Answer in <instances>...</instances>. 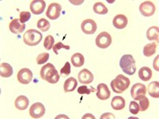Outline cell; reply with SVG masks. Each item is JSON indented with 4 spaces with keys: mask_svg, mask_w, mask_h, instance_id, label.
I'll return each instance as SVG.
<instances>
[{
    "mask_svg": "<svg viewBox=\"0 0 159 119\" xmlns=\"http://www.w3.org/2000/svg\"><path fill=\"white\" fill-rule=\"evenodd\" d=\"M41 78L50 84H56L59 81V73L51 63H47L43 66L40 71Z\"/></svg>",
    "mask_w": 159,
    "mask_h": 119,
    "instance_id": "1",
    "label": "cell"
},
{
    "mask_svg": "<svg viewBox=\"0 0 159 119\" xmlns=\"http://www.w3.org/2000/svg\"><path fill=\"white\" fill-rule=\"evenodd\" d=\"M119 66L125 73L128 75H133L136 72V63L133 56L131 55H125L119 60Z\"/></svg>",
    "mask_w": 159,
    "mask_h": 119,
    "instance_id": "2",
    "label": "cell"
},
{
    "mask_svg": "<svg viewBox=\"0 0 159 119\" xmlns=\"http://www.w3.org/2000/svg\"><path fill=\"white\" fill-rule=\"evenodd\" d=\"M129 86H130V79L121 74L117 76L111 82V87L112 91L118 94L123 93L129 87Z\"/></svg>",
    "mask_w": 159,
    "mask_h": 119,
    "instance_id": "3",
    "label": "cell"
},
{
    "mask_svg": "<svg viewBox=\"0 0 159 119\" xmlns=\"http://www.w3.org/2000/svg\"><path fill=\"white\" fill-rule=\"evenodd\" d=\"M43 34L36 29H29L24 33V42L27 46H36L42 42Z\"/></svg>",
    "mask_w": 159,
    "mask_h": 119,
    "instance_id": "4",
    "label": "cell"
},
{
    "mask_svg": "<svg viewBox=\"0 0 159 119\" xmlns=\"http://www.w3.org/2000/svg\"><path fill=\"white\" fill-rule=\"evenodd\" d=\"M95 43L100 48H107L111 44V36L107 32H101L96 37Z\"/></svg>",
    "mask_w": 159,
    "mask_h": 119,
    "instance_id": "5",
    "label": "cell"
},
{
    "mask_svg": "<svg viewBox=\"0 0 159 119\" xmlns=\"http://www.w3.org/2000/svg\"><path fill=\"white\" fill-rule=\"evenodd\" d=\"M146 86L141 83L134 84L131 88V95L134 100H139L146 94Z\"/></svg>",
    "mask_w": 159,
    "mask_h": 119,
    "instance_id": "6",
    "label": "cell"
},
{
    "mask_svg": "<svg viewBox=\"0 0 159 119\" xmlns=\"http://www.w3.org/2000/svg\"><path fill=\"white\" fill-rule=\"evenodd\" d=\"M139 11L143 16H151L156 11V6L151 1H145L139 5Z\"/></svg>",
    "mask_w": 159,
    "mask_h": 119,
    "instance_id": "7",
    "label": "cell"
},
{
    "mask_svg": "<svg viewBox=\"0 0 159 119\" xmlns=\"http://www.w3.org/2000/svg\"><path fill=\"white\" fill-rule=\"evenodd\" d=\"M16 78L21 84L27 85L31 82L32 79H33V73H32L31 70H30L29 68H23L17 73Z\"/></svg>",
    "mask_w": 159,
    "mask_h": 119,
    "instance_id": "8",
    "label": "cell"
},
{
    "mask_svg": "<svg viewBox=\"0 0 159 119\" xmlns=\"http://www.w3.org/2000/svg\"><path fill=\"white\" fill-rule=\"evenodd\" d=\"M61 4H57V3H53V4H49V6L48 7L46 16L49 19L56 20L59 18V16H61Z\"/></svg>",
    "mask_w": 159,
    "mask_h": 119,
    "instance_id": "9",
    "label": "cell"
},
{
    "mask_svg": "<svg viewBox=\"0 0 159 119\" xmlns=\"http://www.w3.org/2000/svg\"><path fill=\"white\" fill-rule=\"evenodd\" d=\"M45 114V107L42 103H35L30 109V115L33 118H40Z\"/></svg>",
    "mask_w": 159,
    "mask_h": 119,
    "instance_id": "10",
    "label": "cell"
},
{
    "mask_svg": "<svg viewBox=\"0 0 159 119\" xmlns=\"http://www.w3.org/2000/svg\"><path fill=\"white\" fill-rule=\"evenodd\" d=\"M97 29V24L92 19L84 20L81 24V30L83 33L87 35H93L96 32Z\"/></svg>",
    "mask_w": 159,
    "mask_h": 119,
    "instance_id": "11",
    "label": "cell"
},
{
    "mask_svg": "<svg viewBox=\"0 0 159 119\" xmlns=\"http://www.w3.org/2000/svg\"><path fill=\"white\" fill-rule=\"evenodd\" d=\"M46 3L43 0H34L30 3V11L34 15H40L44 11Z\"/></svg>",
    "mask_w": 159,
    "mask_h": 119,
    "instance_id": "12",
    "label": "cell"
},
{
    "mask_svg": "<svg viewBox=\"0 0 159 119\" xmlns=\"http://www.w3.org/2000/svg\"><path fill=\"white\" fill-rule=\"evenodd\" d=\"M97 98L100 100H107L110 98L111 92L106 84H99L97 86Z\"/></svg>",
    "mask_w": 159,
    "mask_h": 119,
    "instance_id": "13",
    "label": "cell"
},
{
    "mask_svg": "<svg viewBox=\"0 0 159 119\" xmlns=\"http://www.w3.org/2000/svg\"><path fill=\"white\" fill-rule=\"evenodd\" d=\"M9 28L13 34H21L25 29V24H22L19 19L15 18L9 24Z\"/></svg>",
    "mask_w": 159,
    "mask_h": 119,
    "instance_id": "14",
    "label": "cell"
},
{
    "mask_svg": "<svg viewBox=\"0 0 159 119\" xmlns=\"http://www.w3.org/2000/svg\"><path fill=\"white\" fill-rule=\"evenodd\" d=\"M78 79L80 83L88 85L93 81V74L88 69H83L79 73Z\"/></svg>",
    "mask_w": 159,
    "mask_h": 119,
    "instance_id": "15",
    "label": "cell"
},
{
    "mask_svg": "<svg viewBox=\"0 0 159 119\" xmlns=\"http://www.w3.org/2000/svg\"><path fill=\"white\" fill-rule=\"evenodd\" d=\"M112 24L113 26L118 29H122L125 28L128 24V19L126 16L122 14H119L114 16V18L112 20Z\"/></svg>",
    "mask_w": 159,
    "mask_h": 119,
    "instance_id": "16",
    "label": "cell"
},
{
    "mask_svg": "<svg viewBox=\"0 0 159 119\" xmlns=\"http://www.w3.org/2000/svg\"><path fill=\"white\" fill-rule=\"evenodd\" d=\"M111 105L112 109H114L116 111L123 110L124 108L125 107V100L120 96H115L111 99Z\"/></svg>",
    "mask_w": 159,
    "mask_h": 119,
    "instance_id": "17",
    "label": "cell"
},
{
    "mask_svg": "<svg viewBox=\"0 0 159 119\" xmlns=\"http://www.w3.org/2000/svg\"><path fill=\"white\" fill-rule=\"evenodd\" d=\"M29 104H30V101H29L28 98L24 95H21L16 98V101H15V106L20 111H24L28 107Z\"/></svg>",
    "mask_w": 159,
    "mask_h": 119,
    "instance_id": "18",
    "label": "cell"
},
{
    "mask_svg": "<svg viewBox=\"0 0 159 119\" xmlns=\"http://www.w3.org/2000/svg\"><path fill=\"white\" fill-rule=\"evenodd\" d=\"M13 74V68L9 63H1L0 75L3 78H9Z\"/></svg>",
    "mask_w": 159,
    "mask_h": 119,
    "instance_id": "19",
    "label": "cell"
},
{
    "mask_svg": "<svg viewBox=\"0 0 159 119\" xmlns=\"http://www.w3.org/2000/svg\"><path fill=\"white\" fill-rule=\"evenodd\" d=\"M77 86H78V81L75 78L70 77L64 83V91L65 92H70V91H75V89L77 87Z\"/></svg>",
    "mask_w": 159,
    "mask_h": 119,
    "instance_id": "20",
    "label": "cell"
},
{
    "mask_svg": "<svg viewBox=\"0 0 159 119\" xmlns=\"http://www.w3.org/2000/svg\"><path fill=\"white\" fill-rule=\"evenodd\" d=\"M146 37L151 41H156L158 42L159 38V29L157 26H152L151 28L148 29L146 32Z\"/></svg>",
    "mask_w": 159,
    "mask_h": 119,
    "instance_id": "21",
    "label": "cell"
},
{
    "mask_svg": "<svg viewBox=\"0 0 159 119\" xmlns=\"http://www.w3.org/2000/svg\"><path fill=\"white\" fill-rule=\"evenodd\" d=\"M139 79H142L143 81L150 80L152 77V72H151V68H147V67H143L140 68L139 71Z\"/></svg>",
    "mask_w": 159,
    "mask_h": 119,
    "instance_id": "22",
    "label": "cell"
},
{
    "mask_svg": "<svg viewBox=\"0 0 159 119\" xmlns=\"http://www.w3.org/2000/svg\"><path fill=\"white\" fill-rule=\"evenodd\" d=\"M148 91L149 94L152 98L158 99L159 98V82L158 81H153L151 82L148 86Z\"/></svg>",
    "mask_w": 159,
    "mask_h": 119,
    "instance_id": "23",
    "label": "cell"
},
{
    "mask_svg": "<svg viewBox=\"0 0 159 119\" xmlns=\"http://www.w3.org/2000/svg\"><path fill=\"white\" fill-rule=\"evenodd\" d=\"M71 62L74 67L75 68H79V67H82L85 62V59L84 56L80 54V53H76L75 55H73L71 57Z\"/></svg>",
    "mask_w": 159,
    "mask_h": 119,
    "instance_id": "24",
    "label": "cell"
},
{
    "mask_svg": "<svg viewBox=\"0 0 159 119\" xmlns=\"http://www.w3.org/2000/svg\"><path fill=\"white\" fill-rule=\"evenodd\" d=\"M157 43H156V42H152V43L145 45L143 49V55L146 56V57H151V56L153 55L156 53V50H157Z\"/></svg>",
    "mask_w": 159,
    "mask_h": 119,
    "instance_id": "25",
    "label": "cell"
},
{
    "mask_svg": "<svg viewBox=\"0 0 159 119\" xmlns=\"http://www.w3.org/2000/svg\"><path fill=\"white\" fill-rule=\"evenodd\" d=\"M93 11L99 15H106V14H107L108 9L105 4L100 2H98L93 5Z\"/></svg>",
    "mask_w": 159,
    "mask_h": 119,
    "instance_id": "26",
    "label": "cell"
},
{
    "mask_svg": "<svg viewBox=\"0 0 159 119\" xmlns=\"http://www.w3.org/2000/svg\"><path fill=\"white\" fill-rule=\"evenodd\" d=\"M36 26L43 32H46L48 31L49 28H50V24H49L48 20H46L45 18H41L40 20H38Z\"/></svg>",
    "mask_w": 159,
    "mask_h": 119,
    "instance_id": "27",
    "label": "cell"
},
{
    "mask_svg": "<svg viewBox=\"0 0 159 119\" xmlns=\"http://www.w3.org/2000/svg\"><path fill=\"white\" fill-rule=\"evenodd\" d=\"M55 39H54V37L52 36H46V38L44 40V42H43V46L44 48H46L47 50H50L53 48L54 47V45H55Z\"/></svg>",
    "mask_w": 159,
    "mask_h": 119,
    "instance_id": "28",
    "label": "cell"
},
{
    "mask_svg": "<svg viewBox=\"0 0 159 119\" xmlns=\"http://www.w3.org/2000/svg\"><path fill=\"white\" fill-rule=\"evenodd\" d=\"M139 110L141 111H144L147 110L148 108H149V105H150V101H149V99L145 97V96H143L142 99H139Z\"/></svg>",
    "mask_w": 159,
    "mask_h": 119,
    "instance_id": "29",
    "label": "cell"
},
{
    "mask_svg": "<svg viewBox=\"0 0 159 119\" xmlns=\"http://www.w3.org/2000/svg\"><path fill=\"white\" fill-rule=\"evenodd\" d=\"M77 91H78V93H80V94H87V95H88L91 92H94L97 90L93 87H88L87 86H81L78 87Z\"/></svg>",
    "mask_w": 159,
    "mask_h": 119,
    "instance_id": "30",
    "label": "cell"
},
{
    "mask_svg": "<svg viewBox=\"0 0 159 119\" xmlns=\"http://www.w3.org/2000/svg\"><path fill=\"white\" fill-rule=\"evenodd\" d=\"M49 59V54L48 53H42L36 57V62L38 65H42L47 62Z\"/></svg>",
    "mask_w": 159,
    "mask_h": 119,
    "instance_id": "31",
    "label": "cell"
},
{
    "mask_svg": "<svg viewBox=\"0 0 159 119\" xmlns=\"http://www.w3.org/2000/svg\"><path fill=\"white\" fill-rule=\"evenodd\" d=\"M31 14L30 12L28 11H21L19 15V20L22 24H25L26 22H28L29 20L30 19Z\"/></svg>",
    "mask_w": 159,
    "mask_h": 119,
    "instance_id": "32",
    "label": "cell"
},
{
    "mask_svg": "<svg viewBox=\"0 0 159 119\" xmlns=\"http://www.w3.org/2000/svg\"><path fill=\"white\" fill-rule=\"evenodd\" d=\"M61 48H65V49H67V50H69V49H70V47L68 46V45H64L62 42H57V43L54 45V47H53V51H54V53H55L56 55H58V54H59V50L60 49H61Z\"/></svg>",
    "mask_w": 159,
    "mask_h": 119,
    "instance_id": "33",
    "label": "cell"
},
{
    "mask_svg": "<svg viewBox=\"0 0 159 119\" xmlns=\"http://www.w3.org/2000/svg\"><path fill=\"white\" fill-rule=\"evenodd\" d=\"M129 111L131 112V114L133 115H137L139 112V104L136 103L135 101H131L130 103V107H129Z\"/></svg>",
    "mask_w": 159,
    "mask_h": 119,
    "instance_id": "34",
    "label": "cell"
},
{
    "mask_svg": "<svg viewBox=\"0 0 159 119\" xmlns=\"http://www.w3.org/2000/svg\"><path fill=\"white\" fill-rule=\"evenodd\" d=\"M71 73V66L69 62H66L64 67L61 69V73L62 76H68Z\"/></svg>",
    "mask_w": 159,
    "mask_h": 119,
    "instance_id": "35",
    "label": "cell"
},
{
    "mask_svg": "<svg viewBox=\"0 0 159 119\" xmlns=\"http://www.w3.org/2000/svg\"><path fill=\"white\" fill-rule=\"evenodd\" d=\"M158 58L159 56H157V58L154 60V62H153V67L155 68L156 71H158L159 68H158Z\"/></svg>",
    "mask_w": 159,
    "mask_h": 119,
    "instance_id": "36",
    "label": "cell"
},
{
    "mask_svg": "<svg viewBox=\"0 0 159 119\" xmlns=\"http://www.w3.org/2000/svg\"><path fill=\"white\" fill-rule=\"evenodd\" d=\"M107 117H110V118H115V117L112 115L111 113H105V114H103V115L101 116V117L100 118L101 119H104V118H107Z\"/></svg>",
    "mask_w": 159,
    "mask_h": 119,
    "instance_id": "37",
    "label": "cell"
},
{
    "mask_svg": "<svg viewBox=\"0 0 159 119\" xmlns=\"http://www.w3.org/2000/svg\"><path fill=\"white\" fill-rule=\"evenodd\" d=\"M87 117H91V118H93L94 119V117L93 116H92L91 114H86V116H84L82 118H87Z\"/></svg>",
    "mask_w": 159,
    "mask_h": 119,
    "instance_id": "38",
    "label": "cell"
}]
</instances>
